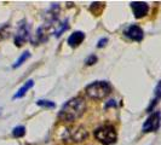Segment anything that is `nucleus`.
<instances>
[{
	"instance_id": "1",
	"label": "nucleus",
	"mask_w": 161,
	"mask_h": 145,
	"mask_svg": "<svg viewBox=\"0 0 161 145\" xmlns=\"http://www.w3.org/2000/svg\"><path fill=\"white\" fill-rule=\"evenodd\" d=\"M85 109H86V104L82 98L80 97L72 98L59 110L58 119L63 122H74L82 116V114L85 113Z\"/></svg>"
},
{
	"instance_id": "2",
	"label": "nucleus",
	"mask_w": 161,
	"mask_h": 145,
	"mask_svg": "<svg viewBox=\"0 0 161 145\" xmlns=\"http://www.w3.org/2000/svg\"><path fill=\"white\" fill-rule=\"evenodd\" d=\"M112 91V86L107 81H95L86 86L85 92L92 99H103Z\"/></svg>"
},
{
	"instance_id": "3",
	"label": "nucleus",
	"mask_w": 161,
	"mask_h": 145,
	"mask_svg": "<svg viewBox=\"0 0 161 145\" xmlns=\"http://www.w3.org/2000/svg\"><path fill=\"white\" fill-rule=\"evenodd\" d=\"M95 137L102 144L112 145L116 142L118 134H116V131H115L113 126L105 125V126H102V127H98L95 131Z\"/></svg>"
},
{
	"instance_id": "4",
	"label": "nucleus",
	"mask_w": 161,
	"mask_h": 145,
	"mask_svg": "<svg viewBox=\"0 0 161 145\" xmlns=\"http://www.w3.org/2000/svg\"><path fill=\"white\" fill-rule=\"evenodd\" d=\"M89 136L86 128H84L82 126H78L72 129H67L63 134V140L69 142V143H80L82 140H85Z\"/></svg>"
},
{
	"instance_id": "5",
	"label": "nucleus",
	"mask_w": 161,
	"mask_h": 145,
	"mask_svg": "<svg viewBox=\"0 0 161 145\" xmlns=\"http://www.w3.org/2000/svg\"><path fill=\"white\" fill-rule=\"evenodd\" d=\"M161 115L159 111L153 113L143 123V132H155L160 127Z\"/></svg>"
},
{
	"instance_id": "6",
	"label": "nucleus",
	"mask_w": 161,
	"mask_h": 145,
	"mask_svg": "<svg viewBox=\"0 0 161 145\" xmlns=\"http://www.w3.org/2000/svg\"><path fill=\"white\" fill-rule=\"evenodd\" d=\"M131 8L133 11V15L136 18H141V17L145 16L149 11V6L144 1H132L131 3Z\"/></svg>"
},
{
	"instance_id": "7",
	"label": "nucleus",
	"mask_w": 161,
	"mask_h": 145,
	"mask_svg": "<svg viewBox=\"0 0 161 145\" xmlns=\"http://www.w3.org/2000/svg\"><path fill=\"white\" fill-rule=\"evenodd\" d=\"M125 35L131 39V40H135V41H142L143 39V30H142V28L141 27H138L136 24H133V25H130L129 28L125 30Z\"/></svg>"
},
{
	"instance_id": "8",
	"label": "nucleus",
	"mask_w": 161,
	"mask_h": 145,
	"mask_svg": "<svg viewBox=\"0 0 161 145\" xmlns=\"http://www.w3.org/2000/svg\"><path fill=\"white\" fill-rule=\"evenodd\" d=\"M28 38H29L28 28L25 27V24H22L21 28L18 29V32H17V35L16 38H15V44H16L17 46H21V45H23L24 42L28 40Z\"/></svg>"
},
{
	"instance_id": "9",
	"label": "nucleus",
	"mask_w": 161,
	"mask_h": 145,
	"mask_svg": "<svg viewBox=\"0 0 161 145\" xmlns=\"http://www.w3.org/2000/svg\"><path fill=\"white\" fill-rule=\"evenodd\" d=\"M85 40V34L82 32H74L68 38V44H69V46H72V47H76V46H79L82 41Z\"/></svg>"
},
{
	"instance_id": "10",
	"label": "nucleus",
	"mask_w": 161,
	"mask_h": 145,
	"mask_svg": "<svg viewBox=\"0 0 161 145\" xmlns=\"http://www.w3.org/2000/svg\"><path fill=\"white\" fill-rule=\"evenodd\" d=\"M33 86H34V81L28 80L25 83H24L23 86H22V87H21V89H18L16 93L14 94V97H12V98H14V99H17V98H22V97H24V96H25V93H27L29 89H32Z\"/></svg>"
},
{
	"instance_id": "11",
	"label": "nucleus",
	"mask_w": 161,
	"mask_h": 145,
	"mask_svg": "<svg viewBox=\"0 0 161 145\" xmlns=\"http://www.w3.org/2000/svg\"><path fill=\"white\" fill-rule=\"evenodd\" d=\"M29 57H31V53H29L28 51H25V52H23V53H22V55L19 56V58H18V59H17L16 62H15V64L12 65V68H15V69H16L17 67L22 65V63H23L24 61H27V59H28Z\"/></svg>"
},
{
	"instance_id": "12",
	"label": "nucleus",
	"mask_w": 161,
	"mask_h": 145,
	"mask_svg": "<svg viewBox=\"0 0 161 145\" xmlns=\"http://www.w3.org/2000/svg\"><path fill=\"white\" fill-rule=\"evenodd\" d=\"M24 134H25V128H24V126H17L14 128L12 131V136L15 138H21L23 137Z\"/></svg>"
},
{
	"instance_id": "13",
	"label": "nucleus",
	"mask_w": 161,
	"mask_h": 145,
	"mask_svg": "<svg viewBox=\"0 0 161 145\" xmlns=\"http://www.w3.org/2000/svg\"><path fill=\"white\" fill-rule=\"evenodd\" d=\"M36 105L42 106V108H50V109H53V108L56 106V104H55L53 102H51V100H42V99L38 100V102H36Z\"/></svg>"
},
{
	"instance_id": "14",
	"label": "nucleus",
	"mask_w": 161,
	"mask_h": 145,
	"mask_svg": "<svg viewBox=\"0 0 161 145\" xmlns=\"http://www.w3.org/2000/svg\"><path fill=\"white\" fill-rule=\"evenodd\" d=\"M160 98H161V81L158 83V86L155 87V99L153 100V104H155V102L158 99H160Z\"/></svg>"
},
{
	"instance_id": "15",
	"label": "nucleus",
	"mask_w": 161,
	"mask_h": 145,
	"mask_svg": "<svg viewBox=\"0 0 161 145\" xmlns=\"http://www.w3.org/2000/svg\"><path fill=\"white\" fill-rule=\"evenodd\" d=\"M65 29H68V21H65L64 23L62 24V27L59 28V30H57V32H56L55 36H57V38H58V36H61V35H62V33L64 32Z\"/></svg>"
},
{
	"instance_id": "16",
	"label": "nucleus",
	"mask_w": 161,
	"mask_h": 145,
	"mask_svg": "<svg viewBox=\"0 0 161 145\" xmlns=\"http://www.w3.org/2000/svg\"><path fill=\"white\" fill-rule=\"evenodd\" d=\"M97 62V57L95 56V55H91V56L86 59V64L87 65H92V64H95Z\"/></svg>"
},
{
	"instance_id": "17",
	"label": "nucleus",
	"mask_w": 161,
	"mask_h": 145,
	"mask_svg": "<svg viewBox=\"0 0 161 145\" xmlns=\"http://www.w3.org/2000/svg\"><path fill=\"white\" fill-rule=\"evenodd\" d=\"M107 42H108V39H107V38H103V39H101V40L98 41V45H97V47H99V48L103 47V46H104Z\"/></svg>"
},
{
	"instance_id": "18",
	"label": "nucleus",
	"mask_w": 161,
	"mask_h": 145,
	"mask_svg": "<svg viewBox=\"0 0 161 145\" xmlns=\"http://www.w3.org/2000/svg\"><path fill=\"white\" fill-rule=\"evenodd\" d=\"M109 106H116V103H115V100H109V103L105 105V108H109Z\"/></svg>"
},
{
	"instance_id": "19",
	"label": "nucleus",
	"mask_w": 161,
	"mask_h": 145,
	"mask_svg": "<svg viewBox=\"0 0 161 145\" xmlns=\"http://www.w3.org/2000/svg\"><path fill=\"white\" fill-rule=\"evenodd\" d=\"M0 39H1V35H0Z\"/></svg>"
}]
</instances>
